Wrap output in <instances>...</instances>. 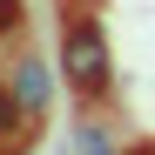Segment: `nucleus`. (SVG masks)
<instances>
[{
    "mask_svg": "<svg viewBox=\"0 0 155 155\" xmlns=\"http://www.w3.org/2000/svg\"><path fill=\"white\" fill-rule=\"evenodd\" d=\"M14 27H20V0H0V41H7Z\"/></svg>",
    "mask_w": 155,
    "mask_h": 155,
    "instance_id": "nucleus-5",
    "label": "nucleus"
},
{
    "mask_svg": "<svg viewBox=\"0 0 155 155\" xmlns=\"http://www.w3.org/2000/svg\"><path fill=\"white\" fill-rule=\"evenodd\" d=\"M68 148H74V155H108L115 135H108L101 121H74V128H68Z\"/></svg>",
    "mask_w": 155,
    "mask_h": 155,
    "instance_id": "nucleus-3",
    "label": "nucleus"
},
{
    "mask_svg": "<svg viewBox=\"0 0 155 155\" xmlns=\"http://www.w3.org/2000/svg\"><path fill=\"white\" fill-rule=\"evenodd\" d=\"M7 94H14L27 115H47V101H54V68H47V61H34V54L7 61Z\"/></svg>",
    "mask_w": 155,
    "mask_h": 155,
    "instance_id": "nucleus-2",
    "label": "nucleus"
},
{
    "mask_svg": "<svg viewBox=\"0 0 155 155\" xmlns=\"http://www.w3.org/2000/svg\"><path fill=\"white\" fill-rule=\"evenodd\" d=\"M27 121H34V115L7 94V81H0V148H7V142H20V128H27Z\"/></svg>",
    "mask_w": 155,
    "mask_h": 155,
    "instance_id": "nucleus-4",
    "label": "nucleus"
},
{
    "mask_svg": "<svg viewBox=\"0 0 155 155\" xmlns=\"http://www.w3.org/2000/svg\"><path fill=\"white\" fill-rule=\"evenodd\" d=\"M61 81L74 101H108L115 94V54L94 14H68L61 20Z\"/></svg>",
    "mask_w": 155,
    "mask_h": 155,
    "instance_id": "nucleus-1",
    "label": "nucleus"
}]
</instances>
